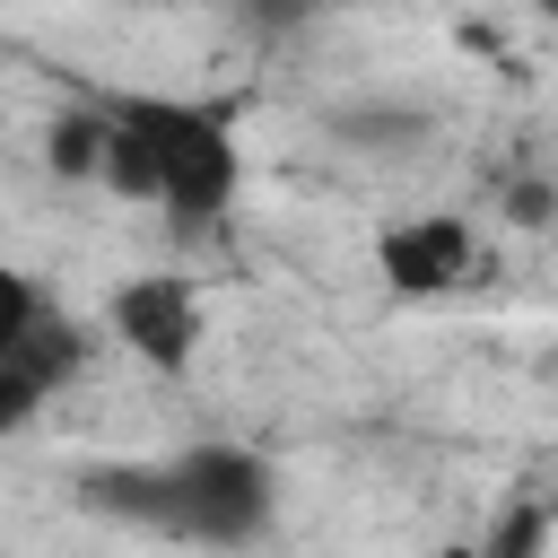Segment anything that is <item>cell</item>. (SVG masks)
Segmentation results:
<instances>
[{
    "label": "cell",
    "instance_id": "1",
    "mask_svg": "<svg viewBox=\"0 0 558 558\" xmlns=\"http://www.w3.org/2000/svg\"><path fill=\"white\" fill-rule=\"evenodd\" d=\"M78 506L105 514V523L183 541V549H253L279 523V471L253 445L209 436V445H183V453H157V462L78 471Z\"/></svg>",
    "mask_w": 558,
    "mask_h": 558
},
{
    "label": "cell",
    "instance_id": "2",
    "mask_svg": "<svg viewBox=\"0 0 558 558\" xmlns=\"http://www.w3.org/2000/svg\"><path fill=\"white\" fill-rule=\"evenodd\" d=\"M113 122L140 140L148 174H157V209L174 218V235H209L235 192H244V140H235V113L227 105H201V96H131L113 105Z\"/></svg>",
    "mask_w": 558,
    "mask_h": 558
},
{
    "label": "cell",
    "instance_id": "3",
    "mask_svg": "<svg viewBox=\"0 0 558 558\" xmlns=\"http://www.w3.org/2000/svg\"><path fill=\"white\" fill-rule=\"evenodd\" d=\"M105 331H113V349H131L140 366L192 375L201 331H209V305H201V288H192L183 270H140V279H122V288L105 296Z\"/></svg>",
    "mask_w": 558,
    "mask_h": 558
},
{
    "label": "cell",
    "instance_id": "4",
    "mask_svg": "<svg viewBox=\"0 0 558 558\" xmlns=\"http://www.w3.org/2000/svg\"><path fill=\"white\" fill-rule=\"evenodd\" d=\"M471 270H480V227L462 209H410V218H392L375 235V279L392 296H410V305L471 288Z\"/></svg>",
    "mask_w": 558,
    "mask_h": 558
},
{
    "label": "cell",
    "instance_id": "5",
    "mask_svg": "<svg viewBox=\"0 0 558 558\" xmlns=\"http://www.w3.org/2000/svg\"><path fill=\"white\" fill-rule=\"evenodd\" d=\"M105 140H113V113H96V105L44 113V174L52 183H105Z\"/></svg>",
    "mask_w": 558,
    "mask_h": 558
},
{
    "label": "cell",
    "instance_id": "6",
    "mask_svg": "<svg viewBox=\"0 0 558 558\" xmlns=\"http://www.w3.org/2000/svg\"><path fill=\"white\" fill-rule=\"evenodd\" d=\"M549 532H558V514L541 506V497H514L497 523H488V541H471L480 558H549Z\"/></svg>",
    "mask_w": 558,
    "mask_h": 558
},
{
    "label": "cell",
    "instance_id": "7",
    "mask_svg": "<svg viewBox=\"0 0 558 558\" xmlns=\"http://www.w3.org/2000/svg\"><path fill=\"white\" fill-rule=\"evenodd\" d=\"M52 323V296H44V279H26L17 262H0V357H17L35 331Z\"/></svg>",
    "mask_w": 558,
    "mask_h": 558
},
{
    "label": "cell",
    "instance_id": "8",
    "mask_svg": "<svg viewBox=\"0 0 558 558\" xmlns=\"http://www.w3.org/2000/svg\"><path fill=\"white\" fill-rule=\"evenodd\" d=\"M44 401H52V392H44L17 357H0V445H9L17 427H35V410H44Z\"/></svg>",
    "mask_w": 558,
    "mask_h": 558
},
{
    "label": "cell",
    "instance_id": "9",
    "mask_svg": "<svg viewBox=\"0 0 558 558\" xmlns=\"http://www.w3.org/2000/svg\"><path fill=\"white\" fill-rule=\"evenodd\" d=\"M549 201H558L549 183H514V192H506V218H514V227H541V218H549Z\"/></svg>",
    "mask_w": 558,
    "mask_h": 558
},
{
    "label": "cell",
    "instance_id": "10",
    "mask_svg": "<svg viewBox=\"0 0 558 558\" xmlns=\"http://www.w3.org/2000/svg\"><path fill=\"white\" fill-rule=\"evenodd\" d=\"M436 558H480V549H471V541H453V549H436Z\"/></svg>",
    "mask_w": 558,
    "mask_h": 558
}]
</instances>
